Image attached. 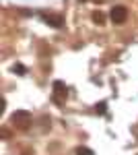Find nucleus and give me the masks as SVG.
I'll return each mask as SVG.
<instances>
[{"instance_id": "f257e3e1", "label": "nucleus", "mask_w": 138, "mask_h": 155, "mask_svg": "<svg viewBox=\"0 0 138 155\" xmlns=\"http://www.w3.org/2000/svg\"><path fill=\"white\" fill-rule=\"evenodd\" d=\"M11 120H12V124H14L17 128L25 130V128H29V124H31V114H29V112H23V110H19V112L12 114Z\"/></svg>"}, {"instance_id": "f03ea898", "label": "nucleus", "mask_w": 138, "mask_h": 155, "mask_svg": "<svg viewBox=\"0 0 138 155\" xmlns=\"http://www.w3.org/2000/svg\"><path fill=\"white\" fill-rule=\"evenodd\" d=\"M109 17H111V21H114L115 25L126 23V19H128V8H126V6H114V8H111V12H109Z\"/></svg>"}, {"instance_id": "7ed1b4c3", "label": "nucleus", "mask_w": 138, "mask_h": 155, "mask_svg": "<svg viewBox=\"0 0 138 155\" xmlns=\"http://www.w3.org/2000/svg\"><path fill=\"white\" fill-rule=\"evenodd\" d=\"M66 97H68V89H66V85L62 83V81H56V83H54V99H56L58 104H62Z\"/></svg>"}, {"instance_id": "20e7f679", "label": "nucleus", "mask_w": 138, "mask_h": 155, "mask_svg": "<svg viewBox=\"0 0 138 155\" xmlns=\"http://www.w3.org/2000/svg\"><path fill=\"white\" fill-rule=\"evenodd\" d=\"M46 21H47V25H52V27H62V17L60 15H46Z\"/></svg>"}, {"instance_id": "39448f33", "label": "nucleus", "mask_w": 138, "mask_h": 155, "mask_svg": "<svg viewBox=\"0 0 138 155\" xmlns=\"http://www.w3.org/2000/svg\"><path fill=\"white\" fill-rule=\"evenodd\" d=\"M93 21H95L97 25H103L105 23V15H103V12H99V11H95V12H93Z\"/></svg>"}, {"instance_id": "423d86ee", "label": "nucleus", "mask_w": 138, "mask_h": 155, "mask_svg": "<svg viewBox=\"0 0 138 155\" xmlns=\"http://www.w3.org/2000/svg\"><path fill=\"white\" fill-rule=\"evenodd\" d=\"M12 71L17 72V74H25V72H27V68H25L23 64H14V66H12Z\"/></svg>"}, {"instance_id": "0eeeda50", "label": "nucleus", "mask_w": 138, "mask_h": 155, "mask_svg": "<svg viewBox=\"0 0 138 155\" xmlns=\"http://www.w3.org/2000/svg\"><path fill=\"white\" fill-rule=\"evenodd\" d=\"M76 155H95L91 149H87V147H81V149H76Z\"/></svg>"}, {"instance_id": "6e6552de", "label": "nucleus", "mask_w": 138, "mask_h": 155, "mask_svg": "<svg viewBox=\"0 0 138 155\" xmlns=\"http://www.w3.org/2000/svg\"><path fill=\"white\" fill-rule=\"evenodd\" d=\"M107 104H105V101H101V104H97V107H95V112H97V114H105V110H107Z\"/></svg>"}, {"instance_id": "1a4fd4ad", "label": "nucleus", "mask_w": 138, "mask_h": 155, "mask_svg": "<svg viewBox=\"0 0 138 155\" xmlns=\"http://www.w3.org/2000/svg\"><path fill=\"white\" fill-rule=\"evenodd\" d=\"M0 132H2V137H4V141H8V139H11V132L6 130V128H2Z\"/></svg>"}]
</instances>
